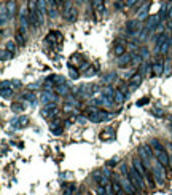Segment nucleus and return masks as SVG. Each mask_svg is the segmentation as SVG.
<instances>
[{
	"mask_svg": "<svg viewBox=\"0 0 172 195\" xmlns=\"http://www.w3.org/2000/svg\"><path fill=\"white\" fill-rule=\"evenodd\" d=\"M127 175H129V179H131V182L134 184L135 190H137L139 195H153V192L148 189V186L145 182V179L142 178V175L134 168V165L127 160Z\"/></svg>",
	"mask_w": 172,
	"mask_h": 195,
	"instance_id": "1",
	"label": "nucleus"
},
{
	"mask_svg": "<svg viewBox=\"0 0 172 195\" xmlns=\"http://www.w3.org/2000/svg\"><path fill=\"white\" fill-rule=\"evenodd\" d=\"M148 144H150V147H152V150H153L155 158H156L166 170H169V157H170V155H169L167 145L164 144L163 141H159V139H156V138L150 139Z\"/></svg>",
	"mask_w": 172,
	"mask_h": 195,
	"instance_id": "2",
	"label": "nucleus"
},
{
	"mask_svg": "<svg viewBox=\"0 0 172 195\" xmlns=\"http://www.w3.org/2000/svg\"><path fill=\"white\" fill-rule=\"evenodd\" d=\"M140 29H142V24H140L139 19H129L127 23L124 24V34H126V37H135Z\"/></svg>",
	"mask_w": 172,
	"mask_h": 195,
	"instance_id": "3",
	"label": "nucleus"
},
{
	"mask_svg": "<svg viewBox=\"0 0 172 195\" xmlns=\"http://www.w3.org/2000/svg\"><path fill=\"white\" fill-rule=\"evenodd\" d=\"M166 72V61L164 59H156L152 64V77H161Z\"/></svg>",
	"mask_w": 172,
	"mask_h": 195,
	"instance_id": "4",
	"label": "nucleus"
},
{
	"mask_svg": "<svg viewBox=\"0 0 172 195\" xmlns=\"http://www.w3.org/2000/svg\"><path fill=\"white\" fill-rule=\"evenodd\" d=\"M59 114V107L56 104H46V107L41 109V115L45 118H56Z\"/></svg>",
	"mask_w": 172,
	"mask_h": 195,
	"instance_id": "5",
	"label": "nucleus"
},
{
	"mask_svg": "<svg viewBox=\"0 0 172 195\" xmlns=\"http://www.w3.org/2000/svg\"><path fill=\"white\" fill-rule=\"evenodd\" d=\"M132 58H134V51H127V53L123 54V56L116 58L118 67H127V66H131L132 64Z\"/></svg>",
	"mask_w": 172,
	"mask_h": 195,
	"instance_id": "6",
	"label": "nucleus"
},
{
	"mask_svg": "<svg viewBox=\"0 0 172 195\" xmlns=\"http://www.w3.org/2000/svg\"><path fill=\"white\" fill-rule=\"evenodd\" d=\"M126 50H127L126 40H116L113 43V53H115V56H116V58H120V56H123L124 53H127Z\"/></svg>",
	"mask_w": 172,
	"mask_h": 195,
	"instance_id": "7",
	"label": "nucleus"
},
{
	"mask_svg": "<svg viewBox=\"0 0 172 195\" xmlns=\"http://www.w3.org/2000/svg\"><path fill=\"white\" fill-rule=\"evenodd\" d=\"M78 190V186L75 182H64L61 186V192L62 195H75Z\"/></svg>",
	"mask_w": 172,
	"mask_h": 195,
	"instance_id": "8",
	"label": "nucleus"
},
{
	"mask_svg": "<svg viewBox=\"0 0 172 195\" xmlns=\"http://www.w3.org/2000/svg\"><path fill=\"white\" fill-rule=\"evenodd\" d=\"M126 96H127V91H124V90H121V88H116V90H115V96H113L115 106H121V104L124 102Z\"/></svg>",
	"mask_w": 172,
	"mask_h": 195,
	"instance_id": "9",
	"label": "nucleus"
},
{
	"mask_svg": "<svg viewBox=\"0 0 172 195\" xmlns=\"http://www.w3.org/2000/svg\"><path fill=\"white\" fill-rule=\"evenodd\" d=\"M45 42H46V45H48V46L56 45L57 42H61V34H59V32H56V31H51V32H49L48 35L45 37Z\"/></svg>",
	"mask_w": 172,
	"mask_h": 195,
	"instance_id": "10",
	"label": "nucleus"
},
{
	"mask_svg": "<svg viewBox=\"0 0 172 195\" xmlns=\"http://www.w3.org/2000/svg\"><path fill=\"white\" fill-rule=\"evenodd\" d=\"M14 42H16V45H19V46L26 45V32L18 29L16 32H14Z\"/></svg>",
	"mask_w": 172,
	"mask_h": 195,
	"instance_id": "11",
	"label": "nucleus"
},
{
	"mask_svg": "<svg viewBox=\"0 0 172 195\" xmlns=\"http://www.w3.org/2000/svg\"><path fill=\"white\" fill-rule=\"evenodd\" d=\"M139 3V0H126V3H124V8H134L135 5Z\"/></svg>",
	"mask_w": 172,
	"mask_h": 195,
	"instance_id": "12",
	"label": "nucleus"
},
{
	"mask_svg": "<svg viewBox=\"0 0 172 195\" xmlns=\"http://www.w3.org/2000/svg\"><path fill=\"white\" fill-rule=\"evenodd\" d=\"M14 8H16V3L14 2H10L8 3V18H11L14 15Z\"/></svg>",
	"mask_w": 172,
	"mask_h": 195,
	"instance_id": "13",
	"label": "nucleus"
},
{
	"mask_svg": "<svg viewBox=\"0 0 172 195\" xmlns=\"http://www.w3.org/2000/svg\"><path fill=\"white\" fill-rule=\"evenodd\" d=\"M11 54H13V53H11V51H8V50L5 48V50L2 51V61H6V58L10 59V58H11Z\"/></svg>",
	"mask_w": 172,
	"mask_h": 195,
	"instance_id": "14",
	"label": "nucleus"
},
{
	"mask_svg": "<svg viewBox=\"0 0 172 195\" xmlns=\"http://www.w3.org/2000/svg\"><path fill=\"white\" fill-rule=\"evenodd\" d=\"M14 43H16V42H8V45H6V50L13 53L14 50H16V45H14Z\"/></svg>",
	"mask_w": 172,
	"mask_h": 195,
	"instance_id": "15",
	"label": "nucleus"
},
{
	"mask_svg": "<svg viewBox=\"0 0 172 195\" xmlns=\"http://www.w3.org/2000/svg\"><path fill=\"white\" fill-rule=\"evenodd\" d=\"M148 2H150V0H139V3H137V6H135V10H139V8H142V6H145V5H148Z\"/></svg>",
	"mask_w": 172,
	"mask_h": 195,
	"instance_id": "16",
	"label": "nucleus"
},
{
	"mask_svg": "<svg viewBox=\"0 0 172 195\" xmlns=\"http://www.w3.org/2000/svg\"><path fill=\"white\" fill-rule=\"evenodd\" d=\"M83 3H84V5H88L89 13H94V11H92V8H91V0H83Z\"/></svg>",
	"mask_w": 172,
	"mask_h": 195,
	"instance_id": "17",
	"label": "nucleus"
},
{
	"mask_svg": "<svg viewBox=\"0 0 172 195\" xmlns=\"http://www.w3.org/2000/svg\"><path fill=\"white\" fill-rule=\"evenodd\" d=\"M78 5H83V0H75V6H78Z\"/></svg>",
	"mask_w": 172,
	"mask_h": 195,
	"instance_id": "18",
	"label": "nucleus"
}]
</instances>
